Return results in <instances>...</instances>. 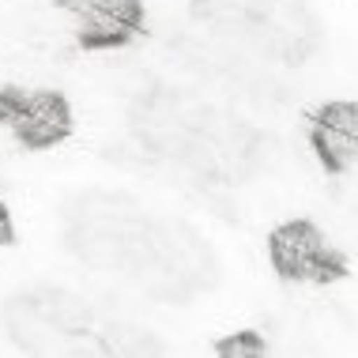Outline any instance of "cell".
I'll list each match as a JSON object with an SVG mask.
<instances>
[{
	"instance_id": "1",
	"label": "cell",
	"mask_w": 358,
	"mask_h": 358,
	"mask_svg": "<svg viewBox=\"0 0 358 358\" xmlns=\"http://www.w3.org/2000/svg\"><path fill=\"white\" fill-rule=\"evenodd\" d=\"M272 264L279 275L287 279H317V283H328V279L343 275V257L336 245H328L324 234L313 227V222H283V227L272 234Z\"/></svg>"
},
{
	"instance_id": "2",
	"label": "cell",
	"mask_w": 358,
	"mask_h": 358,
	"mask_svg": "<svg viewBox=\"0 0 358 358\" xmlns=\"http://www.w3.org/2000/svg\"><path fill=\"white\" fill-rule=\"evenodd\" d=\"M0 117L27 148H50L72 129V110L53 91H8L0 94Z\"/></svg>"
},
{
	"instance_id": "3",
	"label": "cell",
	"mask_w": 358,
	"mask_h": 358,
	"mask_svg": "<svg viewBox=\"0 0 358 358\" xmlns=\"http://www.w3.org/2000/svg\"><path fill=\"white\" fill-rule=\"evenodd\" d=\"M76 34L94 50H117L143 23L140 0H61Z\"/></svg>"
},
{
	"instance_id": "4",
	"label": "cell",
	"mask_w": 358,
	"mask_h": 358,
	"mask_svg": "<svg viewBox=\"0 0 358 358\" xmlns=\"http://www.w3.org/2000/svg\"><path fill=\"white\" fill-rule=\"evenodd\" d=\"M309 143H313L317 159L336 173H355L358 170V129H340V124L313 121L309 129Z\"/></svg>"
},
{
	"instance_id": "5",
	"label": "cell",
	"mask_w": 358,
	"mask_h": 358,
	"mask_svg": "<svg viewBox=\"0 0 358 358\" xmlns=\"http://www.w3.org/2000/svg\"><path fill=\"white\" fill-rule=\"evenodd\" d=\"M219 355L222 358H260V355H268V343L257 332H234L227 340H219Z\"/></svg>"
},
{
	"instance_id": "6",
	"label": "cell",
	"mask_w": 358,
	"mask_h": 358,
	"mask_svg": "<svg viewBox=\"0 0 358 358\" xmlns=\"http://www.w3.org/2000/svg\"><path fill=\"white\" fill-rule=\"evenodd\" d=\"M8 241H12V215L0 208V245H8Z\"/></svg>"
}]
</instances>
